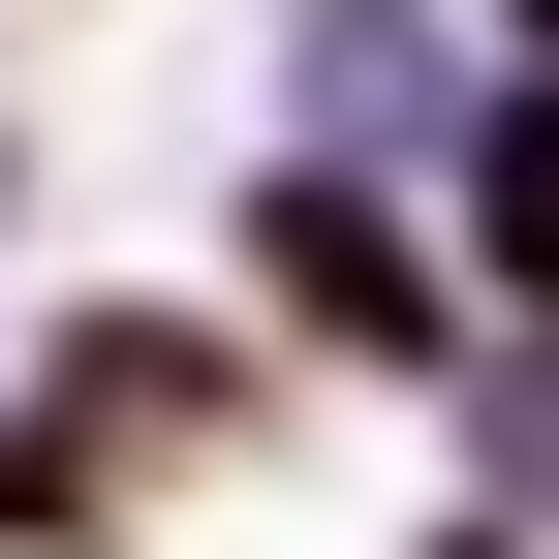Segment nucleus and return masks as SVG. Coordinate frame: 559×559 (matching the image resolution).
<instances>
[{"instance_id":"f257e3e1","label":"nucleus","mask_w":559,"mask_h":559,"mask_svg":"<svg viewBox=\"0 0 559 559\" xmlns=\"http://www.w3.org/2000/svg\"><path fill=\"white\" fill-rule=\"evenodd\" d=\"M0 404L94 466V528H156V498H218V466H280V436H311V373L249 342V280H62Z\"/></svg>"},{"instance_id":"f03ea898","label":"nucleus","mask_w":559,"mask_h":559,"mask_svg":"<svg viewBox=\"0 0 559 559\" xmlns=\"http://www.w3.org/2000/svg\"><path fill=\"white\" fill-rule=\"evenodd\" d=\"M218 280H249V342H280L311 404H436L466 342H498V311H466V218H436L404 156H249V187H218Z\"/></svg>"},{"instance_id":"7ed1b4c3","label":"nucleus","mask_w":559,"mask_h":559,"mask_svg":"<svg viewBox=\"0 0 559 559\" xmlns=\"http://www.w3.org/2000/svg\"><path fill=\"white\" fill-rule=\"evenodd\" d=\"M436 498H498V528L559 559V342H528V311H498V342L436 373Z\"/></svg>"},{"instance_id":"20e7f679","label":"nucleus","mask_w":559,"mask_h":559,"mask_svg":"<svg viewBox=\"0 0 559 559\" xmlns=\"http://www.w3.org/2000/svg\"><path fill=\"white\" fill-rule=\"evenodd\" d=\"M404 559H528V528H498V498H436V528H404Z\"/></svg>"},{"instance_id":"39448f33","label":"nucleus","mask_w":559,"mask_h":559,"mask_svg":"<svg viewBox=\"0 0 559 559\" xmlns=\"http://www.w3.org/2000/svg\"><path fill=\"white\" fill-rule=\"evenodd\" d=\"M466 32H498V62H559V0H466Z\"/></svg>"}]
</instances>
